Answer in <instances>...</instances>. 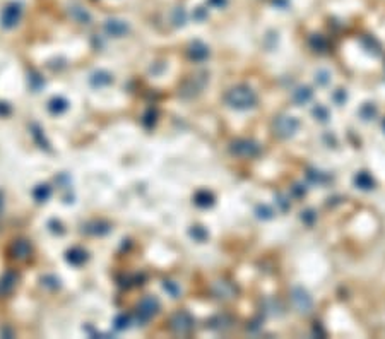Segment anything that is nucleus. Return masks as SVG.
<instances>
[{"instance_id":"nucleus-1","label":"nucleus","mask_w":385,"mask_h":339,"mask_svg":"<svg viewBox=\"0 0 385 339\" xmlns=\"http://www.w3.org/2000/svg\"><path fill=\"white\" fill-rule=\"evenodd\" d=\"M224 99H226V103L231 108H236V110H248L257 103L255 93L248 86L233 87V89L228 91Z\"/></svg>"},{"instance_id":"nucleus-2","label":"nucleus","mask_w":385,"mask_h":339,"mask_svg":"<svg viewBox=\"0 0 385 339\" xmlns=\"http://www.w3.org/2000/svg\"><path fill=\"white\" fill-rule=\"evenodd\" d=\"M300 123L295 117H290V115H281V117L276 118L274 122V130L279 137H291L293 134L298 130Z\"/></svg>"},{"instance_id":"nucleus-3","label":"nucleus","mask_w":385,"mask_h":339,"mask_svg":"<svg viewBox=\"0 0 385 339\" xmlns=\"http://www.w3.org/2000/svg\"><path fill=\"white\" fill-rule=\"evenodd\" d=\"M170 327L175 331L176 334H188L194 327V319L190 317V314L185 310L176 312L170 321Z\"/></svg>"},{"instance_id":"nucleus-4","label":"nucleus","mask_w":385,"mask_h":339,"mask_svg":"<svg viewBox=\"0 0 385 339\" xmlns=\"http://www.w3.org/2000/svg\"><path fill=\"white\" fill-rule=\"evenodd\" d=\"M291 302H293V305H295V309L298 310V312H302V314L310 312L312 305H314V302H312V297L303 288H295V290H293Z\"/></svg>"},{"instance_id":"nucleus-5","label":"nucleus","mask_w":385,"mask_h":339,"mask_svg":"<svg viewBox=\"0 0 385 339\" xmlns=\"http://www.w3.org/2000/svg\"><path fill=\"white\" fill-rule=\"evenodd\" d=\"M233 153L238 154L242 158H254L259 154V144H255L254 141H248V139H242V141L233 142Z\"/></svg>"},{"instance_id":"nucleus-6","label":"nucleus","mask_w":385,"mask_h":339,"mask_svg":"<svg viewBox=\"0 0 385 339\" xmlns=\"http://www.w3.org/2000/svg\"><path fill=\"white\" fill-rule=\"evenodd\" d=\"M158 310H159L158 298L146 297V298H142V300H140L137 312H139V317L142 319V321H147V319H151L152 315L158 314Z\"/></svg>"},{"instance_id":"nucleus-7","label":"nucleus","mask_w":385,"mask_h":339,"mask_svg":"<svg viewBox=\"0 0 385 339\" xmlns=\"http://www.w3.org/2000/svg\"><path fill=\"white\" fill-rule=\"evenodd\" d=\"M19 17H21V5H19V3H9V5L3 9L0 21H2L3 27L9 29V27H14L15 24H17Z\"/></svg>"},{"instance_id":"nucleus-8","label":"nucleus","mask_w":385,"mask_h":339,"mask_svg":"<svg viewBox=\"0 0 385 339\" xmlns=\"http://www.w3.org/2000/svg\"><path fill=\"white\" fill-rule=\"evenodd\" d=\"M10 252H12V257L19 259V261H24V259H27V255L31 254V245L26 240H17L12 243Z\"/></svg>"},{"instance_id":"nucleus-9","label":"nucleus","mask_w":385,"mask_h":339,"mask_svg":"<svg viewBox=\"0 0 385 339\" xmlns=\"http://www.w3.org/2000/svg\"><path fill=\"white\" fill-rule=\"evenodd\" d=\"M188 55H190V58H194V60L197 62H202L207 58V55H209V48H207L204 43L200 41H194L190 45V50H188Z\"/></svg>"},{"instance_id":"nucleus-10","label":"nucleus","mask_w":385,"mask_h":339,"mask_svg":"<svg viewBox=\"0 0 385 339\" xmlns=\"http://www.w3.org/2000/svg\"><path fill=\"white\" fill-rule=\"evenodd\" d=\"M105 29L108 34L111 36H122V34L127 33V24L123 21H118V19H110V21L105 22Z\"/></svg>"},{"instance_id":"nucleus-11","label":"nucleus","mask_w":385,"mask_h":339,"mask_svg":"<svg viewBox=\"0 0 385 339\" xmlns=\"http://www.w3.org/2000/svg\"><path fill=\"white\" fill-rule=\"evenodd\" d=\"M235 286L226 281H218L214 285V293L218 298H231L235 295Z\"/></svg>"},{"instance_id":"nucleus-12","label":"nucleus","mask_w":385,"mask_h":339,"mask_svg":"<svg viewBox=\"0 0 385 339\" xmlns=\"http://www.w3.org/2000/svg\"><path fill=\"white\" fill-rule=\"evenodd\" d=\"M355 183H356V187H360V189H363V190H370V189H374V185H375L372 175H368L367 171H362V173L356 175Z\"/></svg>"},{"instance_id":"nucleus-13","label":"nucleus","mask_w":385,"mask_h":339,"mask_svg":"<svg viewBox=\"0 0 385 339\" xmlns=\"http://www.w3.org/2000/svg\"><path fill=\"white\" fill-rule=\"evenodd\" d=\"M312 91L310 87H298V89L293 93V99H295V103H298V105H305V103H308L312 99Z\"/></svg>"},{"instance_id":"nucleus-14","label":"nucleus","mask_w":385,"mask_h":339,"mask_svg":"<svg viewBox=\"0 0 385 339\" xmlns=\"http://www.w3.org/2000/svg\"><path fill=\"white\" fill-rule=\"evenodd\" d=\"M87 259V255H86V252H84L82 249H72V250H69L67 252V261L70 262V264H74V266H81L84 261Z\"/></svg>"},{"instance_id":"nucleus-15","label":"nucleus","mask_w":385,"mask_h":339,"mask_svg":"<svg viewBox=\"0 0 385 339\" xmlns=\"http://www.w3.org/2000/svg\"><path fill=\"white\" fill-rule=\"evenodd\" d=\"M15 286V276L12 273L3 274L2 279H0V291L2 293H10Z\"/></svg>"},{"instance_id":"nucleus-16","label":"nucleus","mask_w":385,"mask_h":339,"mask_svg":"<svg viewBox=\"0 0 385 339\" xmlns=\"http://www.w3.org/2000/svg\"><path fill=\"white\" fill-rule=\"evenodd\" d=\"M212 201H214V197L207 192V190H200V192L195 194V204L200 206V207H207L212 204Z\"/></svg>"},{"instance_id":"nucleus-17","label":"nucleus","mask_w":385,"mask_h":339,"mask_svg":"<svg viewBox=\"0 0 385 339\" xmlns=\"http://www.w3.org/2000/svg\"><path fill=\"white\" fill-rule=\"evenodd\" d=\"M51 113H62V111L67 110V101L63 98H53L48 105Z\"/></svg>"},{"instance_id":"nucleus-18","label":"nucleus","mask_w":385,"mask_h":339,"mask_svg":"<svg viewBox=\"0 0 385 339\" xmlns=\"http://www.w3.org/2000/svg\"><path fill=\"white\" fill-rule=\"evenodd\" d=\"M50 194H51V190H50V187H48V185H38L34 189V192H33L34 199L38 202H45L46 199L50 197Z\"/></svg>"},{"instance_id":"nucleus-19","label":"nucleus","mask_w":385,"mask_h":339,"mask_svg":"<svg viewBox=\"0 0 385 339\" xmlns=\"http://www.w3.org/2000/svg\"><path fill=\"white\" fill-rule=\"evenodd\" d=\"M91 82H93V86L101 87V86L110 84V82H111V77H110V75H108L106 72H98V74H94V75H93V79H91Z\"/></svg>"},{"instance_id":"nucleus-20","label":"nucleus","mask_w":385,"mask_h":339,"mask_svg":"<svg viewBox=\"0 0 385 339\" xmlns=\"http://www.w3.org/2000/svg\"><path fill=\"white\" fill-rule=\"evenodd\" d=\"M314 117L320 122H327L329 120V110L322 105H317L314 108Z\"/></svg>"},{"instance_id":"nucleus-21","label":"nucleus","mask_w":385,"mask_h":339,"mask_svg":"<svg viewBox=\"0 0 385 339\" xmlns=\"http://www.w3.org/2000/svg\"><path fill=\"white\" fill-rule=\"evenodd\" d=\"M72 15H74L77 21L81 22H87L89 21V14L86 12L84 9H81V7H72Z\"/></svg>"},{"instance_id":"nucleus-22","label":"nucleus","mask_w":385,"mask_h":339,"mask_svg":"<svg viewBox=\"0 0 385 339\" xmlns=\"http://www.w3.org/2000/svg\"><path fill=\"white\" fill-rule=\"evenodd\" d=\"M375 113H377V110H375V106H372V105H365L362 108V117L365 120H370Z\"/></svg>"},{"instance_id":"nucleus-23","label":"nucleus","mask_w":385,"mask_h":339,"mask_svg":"<svg viewBox=\"0 0 385 339\" xmlns=\"http://www.w3.org/2000/svg\"><path fill=\"white\" fill-rule=\"evenodd\" d=\"M190 235H192V237H195V238H197L199 242H204V240H206V237H207L206 230H204V228H200V226H195V228L190 231Z\"/></svg>"},{"instance_id":"nucleus-24","label":"nucleus","mask_w":385,"mask_h":339,"mask_svg":"<svg viewBox=\"0 0 385 339\" xmlns=\"http://www.w3.org/2000/svg\"><path fill=\"white\" fill-rule=\"evenodd\" d=\"M312 46H314V48H319L320 51H322L327 46V43H326V39H324L322 36H314V38H312Z\"/></svg>"},{"instance_id":"nucleus-25","label":"nucleus","mask_w":385,"mask_h":339,"mask_svg":"<svg viewBox=\"0 0 385 339\" xmlns=\"http://www.w3.org/2000/svg\"><path fill=\"white\" fill-rule=\"evenodd\" d=\"M257 213H259V218H264V219L272 218V214H274L271 207H267V206H260L259 209H257Z\"/></svg>"},{"instance_id":"nucleus-26","label":"nucleus","mask_w":385,"mask_h":339,"mask_svg":"<svg viewBox=\"0 0 385 339\" xmlns=\"http://www.w3.org/2000/svg\"><path fill=\"white\" fill-rule=\"evenodd\" d=\"M164 290L170 291V293L173 295V297H176V295H178V291H180L178 286H176L175 283H171V281H166V283H164Z\"/></svg>"},{"instance_id":"nucleus-27","label":"nucleus","mask_w":385,"mask_h":339,"mask_svg":"<svg viewBox=\"0 0 385 339\" xmlns=\"http://www.w3.org/2000/svg\"><path fill=\"white\" fill-rule=\"evenodd\" d=\"M115 324H117V329H125V327L128 326V317H125V315H120L117 321H115Z\"/></svg>"},{"instance_id":"nucleus-28","label":"nucleus","mask_w":385,"mask_h":339,"mask_svg":"<svg viewBox=\"0 0 385 339\" xmlns=\"http://www.w3.org/2000/svg\"><path fill=\"white\" fill-rule=\"evenodd\" d=\"M317 81H319V84L326 86L329 82V74L326 72V70H320V72L317 74Z\"/></svg>"},{"instance_id":"nucleus-29","label":"nucleus","mask_w":385,"mask_h":339,"mask_svg":"<svg viewBox=\"0 0 385 339\" xmlns=\"http://www.w3.org/2000/svg\"><path fill=\"white\" fill-rule=\"evenodd\" d=\"M228 0H207V3H209L211 7H216V9H221V7L226 5Z\"/></svg>"},{"instance_id":"nucleus-30","label":"nucleus","mask_w":385,"mask_h":339,"mask_svg":"<svg viewBox=\"0 0 385 339\" xmlns=\"http://www.w3.org/2000/svg\"><path fill=\"white\" fill-rule=\"evenodd\" d=\"M302 219H305V221H307L308 225H310V223L315 219V214L312 213V211H307V213H303V214H302Z\"/></svg>"},{"instance_id":"nucleus-31","label":"nucleus","mask_w":385,"mask_h":339,"mask_svg":"<svg viewBox=\"0 0 385 339\" xmlns=\"http://www.w3.org/2000/svg\"><path fill=\"white\" fill-rule=\"evenodd\" d=\"M336 99H338V103L344 101V99H346V94H344V91H339V93L336 94Z\"/></svg>"},{"instance_id":"nucleus-32","label":"nucleus","mask_w":385,"mask_h":339,"mask_svg":"<svg viewBox=\"0 0 385 339\" xmlns=\"http://www.w3.org/2000/svg\"><path fill=\"white\" fill-rule=\"evenodd\" d=\"M0 113H2V115L9 113V106H7L5 103H0Z\"/></svg>"},{"instance_id":"nucleus-33","label":"nucleus","mask_w":385,"mask_h":339,"mask_svg":"<svg viewBox=\"0 0 385 339\" xmlns=\"http://www.w3.org/2000/svg\"><path fill=\"white\" fill-rule=\"evenodd\" d=\"M0 207H2V194H0Z\"/></svg>"},{"instance_id":"nucleus-34","label":"nucleus","mask_w":385,"mask_h":339,"mask_svg":"<svg viewBox=\"0 0 385 339\" xmlns=\"http://www.w3.org/2000/svg\"><path fill=\"white\" fill-rule=\"evenodd\" d=\"M382 125H384V129H385V120H384V123H382Z\"/></svg>"}]
</instances>
